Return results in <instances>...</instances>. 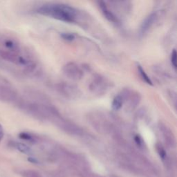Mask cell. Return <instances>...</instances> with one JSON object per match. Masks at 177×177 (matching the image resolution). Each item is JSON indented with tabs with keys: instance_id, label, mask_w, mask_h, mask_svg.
I'll list each match as a JSON object with an SVG mask.
<instances>
[{
	"instance_id": "1",
	"label": "cell",
	"mask_w": 177,
	"mask_h": 177,
	"mask_svg": "<svg viewBox=\"0 0 177 177\" xmlns=\"http://www.w3.org/2000/svg\"><path fill=\"white\" fill-rule=\"evenodd\" d=\"M37 12L42 15L53 17L64 22L71 23L76 21L77 11L69 5L63 4H48L38 8Z\"/></svg>"
},
{
	"instance_id": "2",
	"label": "cell",
	"mask_w": 177,
	"mask_h": 177,
	"mask_svg": "<svg viewBox=\"0 0 177 177\" xmlns=\"http://www.w3.org/2000/svg\"><path fill=\"white\" fill-rule=\"evenodd\" d=\"M109 82L101 75L96 74L92 77L89 85V88L95 94H103L109 89Z\"/></svg>"
},
{
	"instance_id": "3",
	"label": "cell",
	"mask_w": 177,
	"mask_h": 177,
	"mask_svg": "<svg viewBox=\"0 0 177 177\" xmlns=\"http://www.w3.org/2000/svg\"><path fill=\"white\" fill-rule=\"evenodd\" d=\"M63 73L69 79L72 80H80L84 76V72L76 63L69 62L62 69Z\"/></svg>"
},
{
	"instance_id": "4",
	"label": "cell",
	"mask_w": 177,
	"mask_h": 177,
	"mask_svg": "<svg viewBox=\"0 0 177 177\" xmlns=\"http://www.w3.org/2000/svg\"><path fill=\"white\" fill-rule=\"evenodd\" d=\"M59 92L65 97L74 99L78 98L80 95V91L78 87H77L75 85H71L69 84L66 83H60L58 85V88Z\"/></svg>"
},
{
	"instance_id": "5",
	"label": "cell",
	"mask_w": 177,
	"mask_h": 177,
	"mask_svg": "<svg viewBox=\"0 0 177 177\" xmlns=\"http://www.w3.org/2000/svg\"><path fill=\"white\" fill-rule=\"evenodd\" d=\"M17 98V93L8 85L0 86V100L13 101Z\"/></svg>"
},
{
	"instance_id": "6",
	"label": "cell",
	"mask_w": 177,
	"mask_h": 177,
	"mask_svg": "<svg viewBox=\"0 0 177 177\" xmlns=\"http://www.w3.org/2000/svg\"><path fill=\"white\" fill-rule=\"evenodd\" d=\"M98 5L102 11V13H103L104 16L105 17L107 20H109V22H112V23H115V24H118L119 22L118 17H117L116 15L110 10L109 7H107L106 2H99Z\"/></svg>"
},
{
	"instance_id": "7",
	"label": "cell",
	"mask_w": 177,
	"mask_h": 177,
	"mask_svg": "<svg viewBox=\"0 0 177 177\" xmlns=\"http://www.w3.org/2000/svg\"><path fill=\"white\" fill-rule=\"evenodd\" d=\"M157 18V15L156 13H152L149 15L147 17L145 20L143 21L141 26H140V34L144 35L148 32L149 29L152 28V26L154 25L156 20Z\"/></svg>"
},
{
	"instance_id": "8",
	"label": "cell",
	"mask_w": 177,
	"mask_h": 177,
	"mask_svg": "<svg viewBox=\"0 0 177 177\" xmlns=\"http://www.w3.org/2000/svg\"><path fill=\"white\" fill-rule=\"evenodd\" d=\"M159 129L161 131L162 134H163L165 139L167 140V141H170V143H172L174 140H175V137H174L172 131H171L170 129L167 127L166 125H165L164 123H162V122L161 123L160 122Z\"/></svg>"
},
{
	"instance_id": "9",
	"label": "cell",
	"mask_w": 177,
	"mask_h": 177,
	"mask_svg": "<svg viewBox=\"0 0 177 177\" xmlns=\"http://www.w3.org/2000/svg\"><path fill=\"white\" fill-rule=\"evenodd\" d=\"M3 44H4V46L7 48V49L8 51L15 53H20V51L19 44H18L15 41L11 40V39H6Z\"/></svg>"
},
{
	"instance_id": "10",
	"label": "cell",
	"mask_w": 177,
	"mask_h": 177,
	"mask_svg": "<svg viewBox=\"0 0 177 177\" xmlns=\"http://www.w3.org/2000/svg\"><path fill=\"white\" fill-rule=\"evenodd\" d=\"M13 145L15 148H16L18 151L23 153V154H29L31 152V149L26 144L19 142H13Z\"/></svg>"
},
{
	"instance_id": "11",
	"label": "cell",
	"mask_w": 177,
	"mask_h": 177,
	"mask_svg": "<svg viewBox=\"0 0 177 177\" xmlns=\"http://www.w3.org/2000/svg\"><path fill=\"white\" fill-rule=\"evenodd\" d=\"M137 70L139 73L140 74V76L141 77V78L143 79V80L144 82H146L148 85H153V82L152 80L150 79V77L148 76V75L146 73L145 71L143 69L142 66H140V64H137Z\"/></svg>"
},
{
	"instance_id": "12",
	"label": "cell",
	"mask_w": 177,
	"mask_h": 177,
	"mask_svg": "<svg viewBox=\"0 0 177 177\" xmlns=\"http://www.w3.org/2000/svg\"><path fill=\"white\" fill-rule=\"evenodd\" d=\"M123 98H122L121 95H118L113 98L112 102V109L115 111H118L122 108L123 105Z\"/></svg>"
},
{
	"instance_id": "13",
	"label": "cell",
	"mask_w": 177,
	"mask_h": 177,
	"mask_svg": "<svg viewBox=\"0 0 177 177\" xmlns=\"http://www.w3.org/2000/svg\"><path fill=\"white\" fill-rule=\"evenodd\" d=\"M19 136L21 139L25 140H28V141H32L34 139L31 134H30L27 132H22L19 134Z\"/></svg>"
},
{
	"instance_id": "14",
	"label": "cell",
	"mask_w": 177,
	"mask_h": 177,
	"mask_svg": "<svg viewBox=\"0 0 177 177\" xmlns=\"http://www.w3.org/2000/svg\"><path fill=\"white\" fill-rule=\"evenodd\" d=\"M176 51L175 49L173 50V51L172 53V55H171V62H172V64L173 66V67L175 69H176Z\"/></svg>"
},
{
	"instance_id": "15",
	"label": "cell",
	"mask_w": 177,
	"mask_h": 177,
	"mask_svg": "<svg viewBox=\"0 0 177 177\" xmlns=\"http://www.w3.org/2000/svg\"><path fill=\"white\" fill-rule=\"evenodd\" d=\"M61 36L64 40H67V41H72L75 38L74 35L71 34V33H62Z\"/></svg>"
},
{
	"instance_id": "16",
	"label": "cell",
	"mask_w": 177,
	"mask_h": 177,
	"mask_svg": "<svg viewBox=\"0 0 177 177\" xmlns=\"http://www.w3.org/2000/svg\"><path fill=\"white\" fill-rule=\"evenodd\" d=\"M4 129H3V127L2 126V125L0 124V142L2 141V140L4 137Z\"/></svg>"
}]
</instances>
